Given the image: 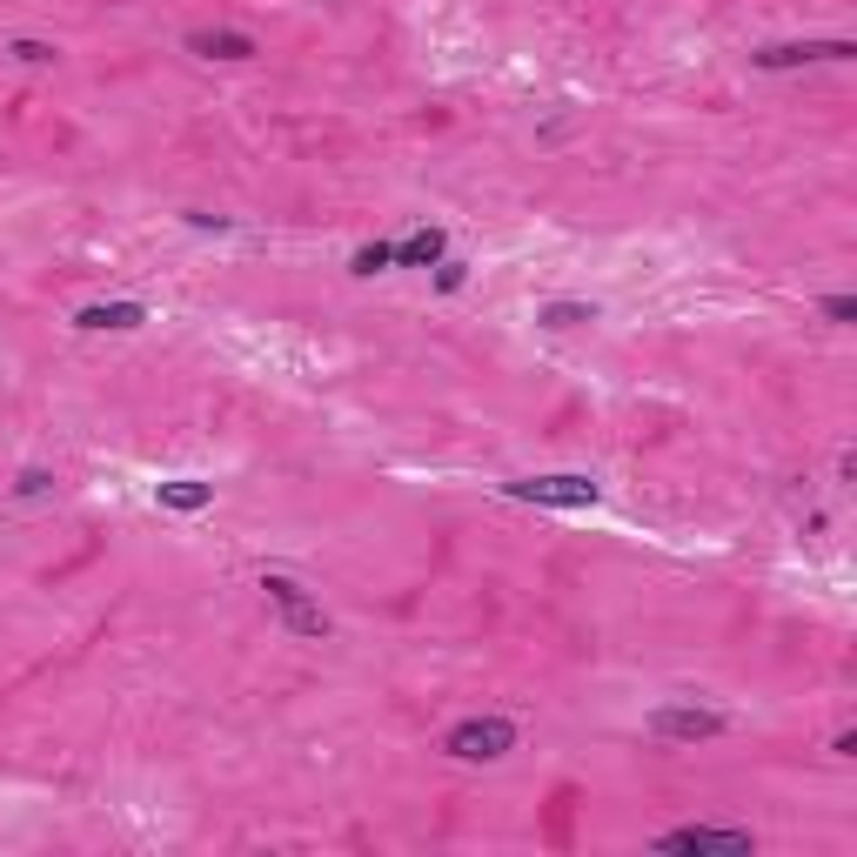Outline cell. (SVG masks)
Masks as SVG:
<instances>
[{
  "instance_id": "5b68a950",
  "label": "cell",
  "mask_w": 857,
  "mask_h": 857,
  "mask_svg": "<svg viewBox=\"0 0 857 857\" xmlns=\"http://www.w3.org/2000/svg\"><path fill=\"white\" fill-rule=\"evenodd\" d=\"M850 40H771V47H758L750 61H758L764 74H777V68H811V61H850Z\"/></svg>"
},
{
  "instance_id": "8fae6325",
  "label": "cell",
  "mask_w": 857,
  "mask_h": 857,
  "mask_svg": "<svg viewBox=\"0 0 857 857\" xmlns=\"http://www.w3.org/2000/svg\"><path fill=\"white\" fill-rule=\"evenodd\" d=\"M536 321H543V329H589V321H597V302H543Z\"/></svg>"
},
{
  "instance_id": "2e32d148",
  "label": "cell",
  "mask_w": 857,
  "mask_h": 857,
  "mask_svg": "<svg viewBox=\"0 0 857 857\" xmlns=\"http://www.w3.org/2000/svg\"><path fill=\"white\" fill-rule=\"evenodd\" d=\"M824 315L831 321H857V295H824Z\"/></svg>"
},
{
  "instance_id": "30bf717a",
  "label": "cell",
  "mask_w": 857,
  "mask_h": 857,
  "mask_svg": "<svg viewBox=\"0 0 857 857\" xmlns=\"http://www.w3.org/2000/svg\"><path fill=\"white\" fill-rule=\"evenodd\" d=\"M449 255V242H443V228H415L409 242H396V261L402 268H436Z\"/></svg>"
},
{
  "instance_id": "3957f363",
  "label": "cell",
  "mask_w": 857,
  "mask_h": 857,
  "mask_svg": "<svg viewBox=\"0 0 857 857\" xmlns=\"http://www.w3.org/2000/svg\"><path fill=\"white\" fill-rule=\"evenodd\" d=\"M443 750L456 764H496V758H509L516 750V724L509 717H462L449 737H443Z\"/></svg>"
},
{
  "instance_id": "9c48e42d",
  "label": "cell",
  "mask_w": 857,
  "mask_h": 857,
  "mask_svg": "<svg viewBox=\"0 0 857 857\" xmlns=\"http://www.w3.org/2000/svg\"><path fill=\"white\" fill-rule=\"evenodd\" d=\"M154 503H161V509H181V516H195V509H208V503H214V482H201V476L154 482Z\"/></svg>"
},
{
  "instance_id": "52a82bcc",
  "label": "cell",
  "mask_w": 857,
  "mask_h": 857,
  "mask_svg": "<svg viewBox=\"0 0 857 857\" xmlns=\"http://www.w3.org/2000/svg\"><path fill=\"white\" fill-rule=\"evenodd\" d=\"M141 321H148L141 302H87V308L74 315V329H87V336H134Z\"/></svg>"
},
{
  "instance_id": "277c9868",
  "label": "cell",
  "mask_w": 857,
  "mask_h": 857,
  "mask_svg": "<svg viewBox=\"0 0 857 857\" xmlns=\"http://www.w3.org/2000/svg\"><path fill=\"white\" fill-rule=\"evenodd\" d=\"M724 730H730V717L711 704H657L650 711V737H664V743H711Z\"/></svg>"
},
{
  "instance_id": "8992f818",
  "label": "cell",
  "mask_w": 857,
  "mask_h": 857,
  "mask_svg": "<svg viewBox=\"0 0 857 857\" xmlns=\"http://www.w3.org/2000/svg\"><path fill=\"white\" fill-rule=\"evenodd\" d=\"M657 850H724V857H750V831H717V824H683V831H664Z\"/></svg>"
},
{
  "instance_id": "5bb4252c",
  "label": "cell",
  "mask_w": 857,
  "mask_h": 857,
  "mask_svg": "<svg viewBox=\"0 0 857 857\" xmlns=\"http://www.w3.org/2000/svg\"><path fill=\"white\" fill-rule=\"evenodd\" d=\"M462 282H469V261H456V255H443V261H436V289H443V295H456Z\"/></svg>"
},
{
  "instance_id": "7a4b0ae2",
  "label": "cell",
  "mask_w": 857,
  "mask_h": 857,
  "mask_svg": "<svg viewBox=\"0 0 857 857\" xmlns=\"http://www.w3.org/2000/svg\"><path fill=\"white\" fill-rule=\"evenodd\" d=\"M261 597L275 603V617H282V630H289V636H329V630H336V623H329V610H321V603L308 597V589H302L295 576H282V570H268V576H261Z\"/></svg>"
},
{
  "instance_id": "4fadbf2b",
  "label": "cell",
  "mask_w": 857,
  "mask_h": 857,
  "mask_svg": "<svg viewBox=\"0 0 857 857\" xmlns=\"http://www.w3.org/2000/svg\"><path fill=\"white\" fill-rule=\"evenodd\" d=\"M389 261H396V248H389V242H362V248L349 255V275H383Z\"/></svg>"
},
{
  "instance_id": "9a60e30c",
  "label": "cell",
  "mask_w": 857,
  "mask_h": 857,
  "mask_svg": "<svg viewBox=\"0 0 857 857\" xmlns=\"http://www.w3.org/2000/svg\"><path fill=\"white\" fill-rule=\"evenodd\" d=\"M47 490H54L47 469H21V476H14V496H47Z\"/></svg>"
},
{
  "instance_id": "7c38bea8",
  "label": "cell",
  "mask_w": 857,
  "mask_h": 857,
  "mask_svg": "<svg viewBox=\"0 0 857 857\" xmlns=\"http://www.w3.org/2000/svg\"><path fill=\"white\" fill-rule=\"evenodd\" d=\"M8 54H14V61H21V68H54V61H61V47H54V40H34V34H21V40H8Z\"/></svg>"
},
{
  "instance_id": "ba28073f",
  "label": "cell",
  "mask_w": 857,
  "mask_h": 857,
  "mask_svg": "<svg viewBox=\"0 0 857 857\" xmlns=\"http://www.w3.org/2000/svg\"><path fill=\"white\" fill-rule=\"evenodd\" d=\"M188 54H201V61H255V34H242V27H195L188 34Z\"/></svg>"
},
{
  "instance_id": "6da1fadb",
  "label": "cell",
  "mask_w": 857,
  "mask_h": 857,
  "mask_svg": "<svg viewBox=\"0 0 857 857\" xmlns=\"http://www.w3.org/2000/svg\"><path fill=\"white\" fill-rule=\"evenodd\" d=\"M503 496L543 503V509H597L603 490L589 476H576V469H556V476H516V482H503Z\"/></svg>"
}]
</instances>
